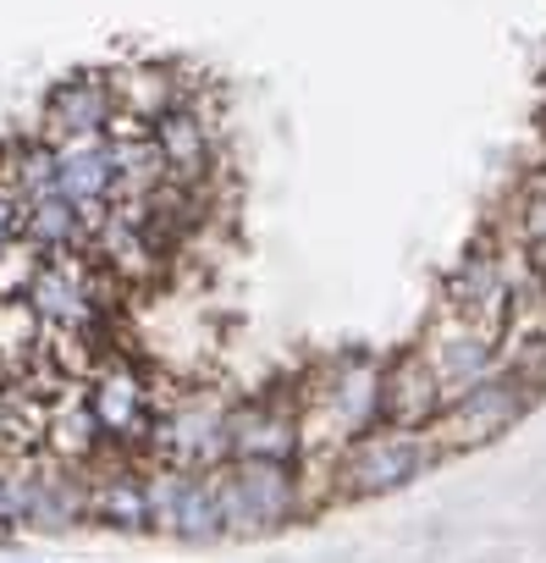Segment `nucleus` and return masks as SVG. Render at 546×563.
Listing matches in <instances>:
<instances>
[{"instance_id": "7ed1b4c3", "label": "nucleus", "mask_w": 546, "mask_h": 563, "mask_svg": "<svg viewBox=\"0 0 546 563\" xmlns=\"http://www.w3.org/2000/svg\"><path fill=\"white\" fill-rule=\"evenodd\" d=\"M442 464V448L431 442V431H392L376 426L365 437H354L332 470H326V497L337 503H365V497H387L403 492L409 481H420L425 470Z\"/></svg>"}, {"instance_id": "6ab92c4d", "label": "nucleus", "mask_w": 546, "mask_h": 563, "mask_svg": "<svg viewBox=\"0 0 546 563\" xmlns=\"http://www.w3.org/2000/svg\"><path fill=\"white\" fill-rule=\"evenodd\" d=\"M23 238V199L7 177V150H0V254H7L12 243Z\"/></svg>"}, {"instance_id": "f257e3e1", "label": "nucleus", "mask_w": 546, "mask_h": 563, "mask_svg": "<svg viewBox=\"0 0 546 563\" xmlns=\"http://www.w3.org/2000/svg\"><path fill=\"white\" fill-rule=\"evenodd\" d=\"M122 299H127L122 282L89 249H78V254L45 260L34 294H29V310L40 316V327H45L51 343H78V349L111 354V349H122L116 343Z\"/></svg>"}, {"instance_id": "ddd939ff", "label": "nucleus", "mask_w": 546, "mask_h": 563, "mask_svg": "<svg viewBox=\"0 0 546 563\" xmlns=\"http://www.w3.org/2000/svg\"><path fill=\"white\" fill-rule=\"evenodd\" d=\"M116 117V100H111V78L105 73H67L51 95H45V117H40V133L51 144H78V139H105Z\"/></svg>"}, {"instance_id": "1a4fd4ad", "label": "nucleus", "mask_w": 546, "mask_h": 563, "mask_svg": "<svg viewBox=\"0 0 546 563\" xmlns=\"http://www.w3.org/2000/svg\"><path fill=\"white\" fill-rule=\"evenodd\" d=\"M149 530L171 541H221L226 519L215 497V470L199 475V470L149 464Z\"/></svg>"}, {"instance_id": "2eb2a0df", "label": "nucleus", "mask_w": 546, "mask_h": 563, "mask_svg": "<svg viewBox=\"0 0 546 563\" xmlns=\"http://www.w3.org/2000/svg\"><path fill=\"white\" fill-rule=\"evenodd\" d=\"M45 453L73 464V470H94L111 448L100 437V420L89 409V382H67L51 404V431H45Z\"/></svg>"}, {"instance_id": "f3484780", "label": "nucleus", "mask_w": 546, "mask_h": 563, "mask_svg": "<svg viewBox=\"0 0 546 563\" xmlns=\"http://www.w3.org/2000/svg\"><path fill=\"white\" fill-rule=\"evenodd\" d=\"M105 78H111V100H116V111L133 117V122H144V128H155L160 117H171V111L188 106L182 78L166 73V67H111Z\"/></svg>"}, {"instance_id": "20e7f679", "label": "nucleus", "mask_w": 546, "mask_h": 563, "mask_svg": "<svg viewBox=\"0 0 546 563\" xmlns=\"http://www.w3.org/2000/svg\"><path fill=\"white\" fill-rule=\"evenodd\" d=\"M215 497H221L226 536H270V530H282V525L310 514L304 470H288V464L232 459V464L215 470Z\"/></svg>"}, {"instance_id": "9b49d317", "label": "nucleus", "mask_w": 546, "mask_h": 563, "mask_svg": "<svg viewBox=\"0 0 546 563\" xmlns=\"http://www.w3.org/2000/svg\"><path fill=\"white\" fill-rule=\"evenodd\" d=\"M442 310H453L486 332H508L513 294H508V265H502L497 243H480L453 265V276L442 282Z\"/></svg>"}, {"instance_id": "39448f33", "label": "nucleus", "mask_w": 546, "mask_h": 563, "mask_svg": "<svg viewBox=\"0 0 546 563\" xmlns=\"http://www.w3.org/2000/svg\"><path fill=\"white\" fill-rule=\"evenodd\" d=\"M541 393H546V387H535V382H524V376H513V371L497 365L486 382H475L464 398H453V404L442 409V420L431 426V442L442 448V459H447V453H475V448L508 437V431L541 404Z\"/></svg>"}, {"instance_id": "f8f14e48", "label": "nucleus", "mask_w": 546, "mask_h": 563, "mask_svg": "<svg viewBox=\"0 0 546 563\" xmlns=\"http://www.w3.org/2000/svg\"><path fill=\"white\" fill-rule=\"evenodd\" d=\"M89 475V525L144 536L149 530V464L127 453H105Z\"/></svg>"}, {"instance_id": "0eeeda50", "label": "nucleus", "mask_w": 546, "mask_h": 563, "mask_svg": "<svg viewBox=\"0 0 546 563\" xmlns=\"http://www.w3.org/2000/svg\"><path fill=\"white\" fill-rule=\"evenodd\" d=\"M226 437H232V459L304 470V398H299V387L237 398L232 420H226Z\"/></svg>"}, {"instance_id": "f03ea898", "label": "nucleus", "mask_w": 546, "mask_h": 563, "mask_svg": "<svg viewBox=\"0 0 546 563\" xmlns=\"http://www.w3.org/2000/svg\"><path fill=\"white\" fill-rule=\"evenodd\" d=\"M89 409H94L100 437H105L111 453H127V459L149 464V442H155L166 393H160V376L133 349H111L100 360V371L89 376Z\"/></svg>"}, {"instance_id": "4468645a", "label": "nucleus", "mask_w": 546, "mask_h": 563, "mask_svg": "<svg viewBox=\"0 0 546 563\" xmlns=\"http://www.w3.org/2000/svg\"><path fill=\"white\" fill-rule=\"evenodd\" d=\"M447 398L431 376V365L420 360V349H403L387 360L381 371V426L392 431H431L442 420Z\"/></svg>"}, {"instance_id": "9d476101", "label": "nucleus", "mask_w": 546, "mask_h": 563, "mask_svg": "<svg viewBox=\"0 0 546 563\" xmlns=\"http://www.w3.org/2000/svg\"><path fill=\"white\" fill-rule=\"evenodd\" d=\"M18 497H23V530L62 536L89 519V475L51 453L18 459Z\"/></svg>"}, {"instance_id": "6e6552de", "label": "nucleus", "mask_w": 546, "mask_h": 563, "mask_svg": "<svg viewBox=\"0 0 546 563\" xmlns=\"http://www.w3.org/2000/svg\"><path fill=\"white\" fill-rule=\"evenodd\" d=\"M414 349H420V360L431 365L442 398L453 404V398H464L475 382H486V376L497 371V360H502V332H486V327H475V321H464V316H453V310L436 305V316L425 321V332H420Z\"/></svg>"}, {"instance_id": "dca6fc26", "label": "nucleus", "mask_w": 546, "mask_h": 563, "mask_svg": "<svg viewBox=\"0 0 546 563\" xmlns=\"http://www.w3.org/2000/svg\"><path fill=\"white\" fill-rule=\"evenodd\" d=\"M149 133H155V144L166 155L171 183H182V188H204L210 183V172H215V133H210V122H204V111L193 100L182 111L160 117Z\"/></svg>"}, {"instance_id": "a211bd4d", "label": "nucleus", "mask_w": 546, "mask_h": 563, "mask_svg": "<svg viewBox=\"0 0 546 563\" xmlns=\"http://www.w3.org/2000/svg\"><path fill=\"white\" fill-rule=\"evenodd\" d=\"M40 271H45V249L29 243V238H18L7 254H0V305H23L34 294Z\"/></svg>"}, {"instance_id": "423d86ee", "label": "nucleus", "mask_w": 546, "mask_h": 563, "mask_svg": "<svg viewBox=\"0 0 546 563\" xmlns=\"http://www.w3.org/2000/svg\"><path fill=\"white\" fill-rule=\"evenodd\" d=\"M226 420H232V404L215 398V393H171L166 409H160V426H155V442H149V464H171V470H221L232 464V437H226Z\"/></svg>"}]
</instances>
